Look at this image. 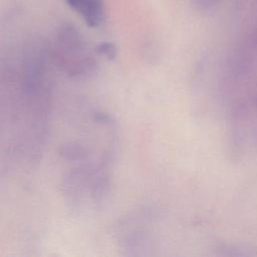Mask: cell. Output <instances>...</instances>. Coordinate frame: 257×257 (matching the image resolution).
I'll list each match as a JSON object with an SVG mask.
<instances>
[{
	"instance_id": "5",
	"label": "cell",
	"mask_w": 257,
	"mask_h": 257,
	"mask_svg": "<svg viewBox=\"0 0 257 257\" xmlns=\"http://www.w3.org/2000/svg\"><path fill=\"white\" fill-rule=\"evenodd\" d=\"M221 2L222 0H192L194 7L199 11H210Z\"/></svg>"
},
{
	"instance_id": "1",
	"label": "cell",
	"mask_w": 257,
	"mask_h": 257,
	"mask_svg": "<svg viewBox=\"0 0 257 257\" xmlns=\"http://www.w3.org/2000/svg\"><path fill=\"white\" fill-rule=\"evenodd\" d=\"M109 185L106 167L87 161L70 168L63 178L62 190L70 205L83 209L101 203L108 194Z\"/></svg>"
},
{
	"instance_id": "2",
	"label": "cell",
	"mask_w": 257,
	"mask_h": 257,
	"mask_svg": "<svg viewBox=\"0 0 257 257\" xmlns=\"http://www.w3.org/2000/svg\"><path fill=\"white\" fill-rule=\"evenodd\" d=\"M50 53L53 64L71 78H85L96 68L95 55L79 30L71 24L58 29Z\"/></svg>"
},
{
	"instance_id": "3",
	"label": "cell",
	"mask_w": 257,
	"mask_h": 257,
	"mask_svg": "<svg viewBox=\"0 0 257 257\" xmlns=\"http://www.w3.org/2000/svg\"><path fill=\"white\" fill-rule=\"evenodd\" d=\"M90 27H97L104 18L102 0H65Z\"/></svg>"
},
{
	"instance_id": "4",
	"label": "cell",
	"mask_w": 257,
	"mask_h": 257,
	"mask_svg": "<svg viewBox=\"0 0 257 257\" xmlns=\"http://www.w3.org/2000/svg\"><path fill=\"white\" fill-rule=\"evenodd\" d=\"M95 52L98 55H102L107 59H113L116 55V48L110 42H103L95 48Z\"/></svg>"
}]
</instances>
